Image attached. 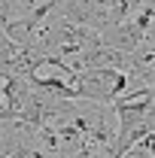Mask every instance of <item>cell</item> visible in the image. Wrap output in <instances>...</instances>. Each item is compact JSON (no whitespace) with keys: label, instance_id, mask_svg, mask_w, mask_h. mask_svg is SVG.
<instances>
[{"label":"cell","instance_id":"obj_1","mask_svg":"<svg viewBox=\"0 0 155 158\" xmlns=\"http://www.w3.org/2000/svg\"><path fill=\"white\" fill-rule=\"evenodd\" d=\"M128 88H131V76L116 67H88L76 76V100L113 106L116 98L125 94Z\"/></svg>","mask_w":155,"mask_h":158},{"label":"cell","instance_id":"obj_2","mask_svg":"<svg viewBox=\"0 0 155 158\" xmlns=\"http://www.w3.org/2000/svg\"><path fill=\"white\" fill-rule=\"evenodd\" d=\"M61 15L100 34L103 27L113 24V6H110V0H64Z\"/></svg>","mask_w":155,"mask_h":158},{"label":"cell","instance_id":"obj_3","mask_svg":"<svg viewBox=\"0 0 155 158\" xmlns=\"http://www.w3.org/2000/svg\"><path fill=\"white\" fill-rule=\"evenodd\" d=\"M143 34H146V24L140 19H128V21H116V24L103 27L100 31V43L116 46L122 52H134L137 46L143 43Z\"/></svg>","mask_w":155,"mask_h":158},{"label":"cell","instance_id":"obj_4","mask_svg":"<svg viewBox=\"0 0 155 158\" xmlns=\"http://www.w3.org/2000/svg\"><path fill=\"white\" fill-rule=\"evenodd\" d=\"M152 61H155V19L149 21V27H146L143 43L131 52V70L143 67V64H152ZM131 70H128V73H131Z\"/></svg>","mask_w":155,"mask_h":158},{"label":"cell","instance_id":"obj_5","mask_svg":"<svg viewBox=\"0 0 155 158\" xmlns=\"http://www.w3.org/2000/svg\"><path fill=\"white\" fill-rule=\"evenodd\" d=\"M137 146H140V149H146V152H149V155L155 158V128H152V131H149V134H146L143 140H140Z\"/></svg>","mask_w":155,"mask_h":158},{"label":"cell","instance_id":"obj_6","mask_svg":"<svg viewBox=\"0 0 155 158\" xmlns=\"http://www.w3.org/2000/svg\"><path fill=\"white\" fill-rule=\"evenodd\" d=\"M0 158H19V155H9V152H0Z\"/></svg>","mask_w":155,"mask_h":158}]
</instances>
